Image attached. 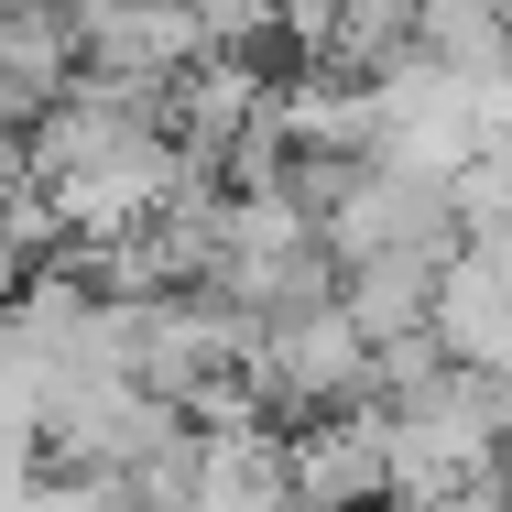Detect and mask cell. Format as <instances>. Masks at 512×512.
<instances>
[{
	"instance_id": "4",
	"label": "cell",
	"mask_w": 512,
	"mask_h": 512,
	"mask_svg": "<svg viewBox=\"0 0 512 512\" xmlns=\"http://www.w3.org/2000/svg\"><path fill=\"white\" fill-rule=\"evenodd\" d=\"M404 44H414V0H338V22H327V55H316V66L371 77V66H393Z\"/></svg>"
},
{
	"instance_id": "3",
	"label": "cell",
	"mask_w": 512,
	"mask_h": 512,
	"mask_svg": "<svg viewBox=\"0 0 512 512\" xmlns=\"http://www.w3.org/2000/svg\"><path fill=\"white\" fill-rule=\"evenodd\" d=\"M414 44L458 77L512 66V0H414Z\"/></svg>"
},
{
	"instance_id": "2",
	"label": "cell",
	"mask_w": 512,
	"mask_h": 512,
	"mask_svg": "<svg viewBox=\"0 0 512 512\" xmlns=\"http://www.w3.org/2000/svg\"><path fill=\"white\" fill-rule=\"evenodd\" d=\"M425 295H436V251H360V262H338V306H349L360 338L425 327Z\"/></svg>"
},
{
	"instance_id": "1",
	"label": "cell",
	"mask_w": 512,
	"mask_h": 512,
	"mask_svg": "<svg viewBox=\"0 0 512 512\" xmlns=\"http://www.w3.org/2000/svg\"><path fill=\"white\" fill-rule=\"evenodd\" d=\"M425 327L458 371H512V273L491 251L447 240L436 251V295H425Z\"/></svg>"
}]
</instances>
